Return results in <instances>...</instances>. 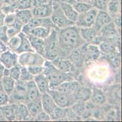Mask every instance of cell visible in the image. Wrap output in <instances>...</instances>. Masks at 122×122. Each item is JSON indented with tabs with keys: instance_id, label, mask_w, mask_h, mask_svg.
I'll return each instance as SVG.
<instances>
[{
	"instance_id": "4",
	"label": "cell",
	"mask_w": 122,
	"mask_h": 122,
	"mask_svg": "<svg viewBox=\"0 0 122 122\" xmlns=\"http://www.w3.org/2000/svg\"><path fill=\"white\" fill-rule=\"evenodd\" d=\"M53 11L50 16L51 21L54 24L56 28L61 29L65 28L69 26L74 25L75 23L69 20L63 13L61 9L59 4L57 2L53 1Z\"/></svg>"
},
{
	"instance_id": "45",
	"label": "cell",
	"mask_w": 122,
	"mask_h": 122,
	"mask_svg": "<svg viewBox=\"0 0 122 122\" xmlns=\"http://www.w3.org/2000/svg\"><path fill=\"white\" fill-rule=\"evenodd\" d=\"M16 16H15V13H10L6 14L4 18V25L10 26L12 25L14 22H15L16 19Z\"/></svg>"
},
{
	"instance_id": "3",
	"label": "cell",
	"mask_w": 122,
	"mask_h": 122,
	"mask_svg": "<svg viewBox=\"0 0 122 122\" xmlns=\"http://www.w3.org/2000/svg\"><path fill=\"white\" fill-rule=\"evenodd\" d=\"M60 47L58 32L55 28L51 29L49 35L44 39V58L46 60H54L58 56Z\"/></svg>"
},
{
	"instance_id": "37",
	"label": "cell",
	"mask_w": 122,
	"mask_h": 122,
	"mask_svg": "<svg viewBox=\"0 0 122 122\" xmlns=\"http://www.w3.org/2000/svg\"><path fill=\"white\" fill-rule=\"evenodd\" d=\"M33 79H34V76L30 73L29 71L27 70V67L21 66L19 80L24 82H27Z\"/></svg>"
},
{
	"instance_id": "27",
	"label": "cell",
	"mask_w": 122,
	"mask_h": 122,
	"mask_svg": "<svg viewBox=\"0 0 122 122\" xmlns=\"http://www.w3.org/2000/svg\"><path fill=\"white\" fill-rule=\"evenodd\" d=\"M98 47L101 52L108 55L115 53L117 50V45L111 39H106L103 41L101 40Z\"/></svg>"
},
{
	"instance_id": "36",
	"label": "cell",
	"mask_w": 122,
	"mask_h": 122,
	"mask_svg": "<svg viewBox=\"0 0 122 122\" xmlns=\"http://www.w3.org/2000/svg\"><path fill=\"white\" fill-rule=\"evenodd\" d=\"M20 42L21 39L18 35H18L9 38L7 43H6V45L8 47V48L16 52V51L20 46Z\"/></svg>"
},
{
	"instance_id": "21",
	"label": "cell",
	"mask_w": 122,
	"mask_h": 122,
	"mask_svg": "<svg viewBox=\"0 0 122 122\" xmlns=\"http://www.w3.org/2000/svg\"><path fill=\"white\" fill-rule=\"evenodd\" d=\"M58 4L65 16L69 20L75 23L78 17V13L74 9L72 4L68 3H61Z\"/></svg>"
},
{
	"instance_id": "52",
	"label": "cell",
	"mask_w": 122,
	"mask_h": 122,
	"mask_svg": "<svg viewBox=\"0 0 122 122\" xmlns=\"http://www.w3.org/2000/svg\"><path fill=\"white\" fill-rule=\"evenodd\" d=\"M54 1L55 2H57L58 3H70V4H72L76 1L75 0H54Z\"/></svg>"
},
{
	"instance_id": "9",
	"label": "cell",
	"mask_w": 122,
	"mask_h": 122,
	"mask_svg": "<svg viewBox=\"0 0 122 122\" xmlns=\"http://www.w3.org/2000/svg\"><path fill=\"white\" fill-rule=\"evenodd\" d=\"M18 54L7 48L0 54V63L4 69H9L18 64Z\"/></svg>"
},
{
	"instance_id": "26",
	"label": "cell",
	"mask_w": 122,
	"mask_h": 122,
	"mask_svg": "<svg viewBox=\"0 0 122 122\" xmlns=\"http://www.w3.org/2000/svg\"><path fill=\"white\" fill-rule=\"evenodd\" d=\"M25 105L28 109L30 115L32 117L33 119L36 117L38 113L43 110L41 101V97L35 100L30 101L26 103Z\"/></svg>"
},
{
	"instance_id": "48",
	"label": "cell",
	"mask_w": 122,
	"mask_h": 122,
	"mask_svg": "<svg viewBox=\"0 0 122 122\" xmlns=\"http://www.w3.org/2000/svg\"><path fill=\"white\" fill-rule=\"evenodd\" d=\"M112 58H111V62L114 67H120V59L117 56H112Z\"/></svg>"
},
{
	"instance_id": "30",
	"label": "cell",
	"mask_w": 122,
	"mask_h": 122,
	"mask_svg": "<svg viewBox=\"0 0 122 122\" xmlns=\"http://www.w3.org/2000/svg\"><path fill=\"white\" fill-rule=\"evenodd\" d=\"M0 81L1 83L3 90L9 97L15 88L16 81L12 79L10 76L3 75L1 79H0Z\"/></svg>"
},
{
	"instance_id": "28",
	"label": "cell",
	"mask_w": 122,
	"mask_h": 122,
	"mask_svg": "<svg viewBox=\"0 0 122 122\" xmlns=\"http://www.w3.org/2000/svg\"><path fill=\"white\" fill-rule=\"evenodd\" d=\"M51 29H50L46 26H36L30 29L25 34L27 35H32L44 39L49 35Z\"/></svg>"
},
{
	"instance_id": "19",
	"label": "cell",
	"mask_w": 122,
	"mask_h": 122,
	"mask_svg": "<svg viewBox=\"0 0 122 122\" xmlns=\"http://www.w3.org/2000/svg\"><path fill=\"white\" fill-rule=\"evenodd\" d=\"M51 62L56 68L63 72L72 73V71L74 66L72 63L69 59H62L57 57Z\"/></svg>"
},
{
	"instance_id": "40",
	"label": "cell",
	"mask_w": 122,
	"mask_h": 122,
	"mask_svg": "<svg viewBox=\"0 0 122 122\" xmlns=\"http://www.w3.org/2000/svg\"><path fill=\"white\" fill-rule=\"evenodd\" d=\"M109 0H93L92 2L93 7L97 10L106 11L107 4Z\"/></svg>"
},
{
	"instance_id": "41",
	"label": "cell",
	"mask_w": 122,
	"mask_h": 122,
	"mask_svg": "<svg viewBox=\"0 0 122 122\" xmlns=\"http://www.w3.org/2000/svg\"><path fill=\"white\" fill-rule=\"evenodd\" d=\"M27 69L30 73L34 77L40 74L43 73L44 68V65H34L27 67Z\"/></svg>"
},
{
	"instance_id": "12",
	"label": "cell",
	"mask_w": 122,
	"mask_h": 122,
	"mask_svg": "<svg viewBox=\"0 0 122 122\" xmlns=\"http://www.w3.org/2000/svg\"><path fill=\"white\" fill-rule=\"evenodd\" d=\"M85 58L91 61H95L100 56L101 52L99 47L94 43H88L83 49Z\"/></svg>"
},
{
	"instance_id": "51",
	"label": "cell",
	"mask_w": 122,
	"mask_h": 122,
	"mask_svg": "<svg viewBox=\"0 0 122 122\" xmlns=\"http://www.w3.org/2000/svg\"><path fill=\"white\" fill-rule=\"evenodd\" d=\"M8 48V47L7 46L6 44L4 43H3V42H1L0 41V54L3 51H4V50H5L6 49Z\"/></svg>"
},
{
	"instance_id": "31",
	"label": "cell",
	"mask_w": 122,
	"mask_h": 122,
	"mask_svg": "<svg viewBox=\"0 0 122 122\" xmlns=\"http://www.w3.org/2000/svg\"><path fill=\"white\" fill-rule=\"evenodd\" d=\"M16 18L24 25L34 17L31 9H17L15 12Z\"/></svg>"
},
{
	"instance_id": "13",
	"label": "cell",
	"mask_w": 122,
	"mask_h": 122,
	"mask_svg": "<svg viewBox=\"0 0 122 122\" xmlns=\"http://www.w3.org/2000/svg\"><path fill=\"white\" fill-rule=\"evenodd\" d=\"M80 86V85L77 81H75L73 79L63 82L58 86L55 89L70 95H74L75 92L76 91Z\"/></svg>"
},
{
	"instance_id": "2",
	"label": "cell",
	"mask_w": 122,
	"mask_h": 122,
	"mask_svg": "<svg viewBox=\"0 0 122 122\" xmlns=\"http://www.w3.org/2000/svg\"><path fill=\"white\" fill-rule=\"evenodd\" d=\"M43 65V74L48 79L49 89H55L63 82L74 79L72 73H65L58 70L50 60H46Z\"/></svg>"
},
{
	"instance_id": "32",
	"label": "cell",
	"mask_w": 122,
	"mask_h": 122,
	"mask_svg": "<svg viewBox=\"0 0 122 122\" xmlns=\"http://www.w3.org/2000/svg\"><path fill=\"white\" fill-rule=\"evenodd\" d=\"M15 109L16 103H8L2 106L3 115L5 120H15Z\"/></svg>"
},
{
	"instance_id": "8",
	"label": "cell",
	"mask_w": 122,
	"mask_h": 122,
	"mask_svg": "<svg viewBox=\"0 0 122 122\" xmlns=\"http://www.w3.org/2000/svg\"><path fill=\"white\" fill-rule=\"evenodd\" d=\"M98 11L95 7H92L91 9L85 13L78 14L75 22V25L79 28L92 27L94 23Z\"/></svg>"
},
{
	"instance_id": "6",
	"label": "cell",
	"mask_w": 122,
	"mask_h": 122,
	"mask_svg": "<svg viewBox=\"0 0 122 122\" xmlns=\"http://www.w3.org/2000/svg\"><path fill=\"white\" fill-rule=\"evenodd\" d=\"M47 93L50 94L56 106L61 107H71L76 100L74 95H70L56 89H49Z\"/></svg>"
},
{
	"instance_id": "22",
	"label": "cell",
	"mask_w": 122,
	"mask_h": 122,
	"mask_svg": "<svg viewBox=\"0 0 122 122\" xmlns=\"http://www.w3.org/2000/svg\"><path fill=\"white\" fill-rule=\"evenodd\" d=\"M34 51L44 58V39L32 35H27Z\"/></svg>"
},
{
	"instance_id": "33",
	"label": "cell",
	"mask_w": 122,
	"mask_h": 122,
	"mask_svg": "<svg viewBox=\"0 0 122 122\" xmlns=\"http://www.w3.org/2000/svg\"><path fill=\"white\" fill-rule=\"evenodd\" d=\"M80 48L72 50L69 55V60L72 63V64L76 65V66H79L82 64L83 59L85 58L83 50L81 51V50H80Z\"/></svg>"
},
{
	"instance_id": "25",
	"label": "cell",
	"mask_w": 122,
	"mask_h": 122,
	"mask_svg": "<svg viewBox=\"0 0 122 122\" xmlns=\"http://www.w3.org/2000/svg\"><path fill=\"white\" fill-rule=\"evenodd\" d=\"M18 35L21 39V42L20 46L16 51V53L19 54L22 52L34 51L27 34H25V33L21 31L18 34Z\"/></svg>"
},
{
	"instance_id": "34",
	"label": "cell",
	"mask_w": 122,
	"mask_h": 122,
	"mask_svg": "<svg viewBox=\"0 0 122 122\" xmlns=\"http://www.w3.org/2000/svg\"><path fill=\"white\" fill-rule=\"evenodd\" d=\"M68 108L69 107L65 108L56 106L52 112L50 114L51 119L54 120H59L66 118V114Z\"/></svg>"
},
{
	"instance_id": "16",
	"label": "cell",
	"mask_w": 122,
	"mask_h": 122,
	"mask_svg": "<svg viewBox=\"0 0 122 122\" xmlns=\"http://www.w3.org/2000/svg\"><path fill=\"white\" fill-rule=\"evenodd\" d=\"M41 101L43 110L49 115L56 106L53 98L47 92L41 94Z\"/></svg>"
},
{
	"instance_id": "54",
	"label": "cell",
	"mask_w": 122,
	"mask_h": 122,
	"mask_svg": "<svg viewBox=\"0 0 122 122\" xmlns=\"http://www.w3.org/2000/svg\"><path fill=\"white\" fill-rule=\"evenodd\" d=\"M76 1H83V2H87V3H91L92 4V2L93 0H75Z\"/></svg>"
},
{
	"instance_id": "49",
	"label": "cell",
	"mask_w": 122,
	"mask_h": 122,
	"mask_svg": "<svg viewBox=\"0 0 122 122\" xmlns=\"http://www.w3.org/2000/svg\"><path fill=\"white\" fill-rule=\"evenodd\" d=\"M5 14L0 9V27L4 25V18H5Z\"/></svg>"
},
{
	"instance_id": "44",
	"label": "cell",
	"mask_w": 122,
	"mask_h": 122,
	"mask_svg": "<svg viewBox=\"0 0 122 122\" xmlns=\"http://www.w3.org/2000/svg\"><path fill=\"white\" fill-rule=\"evenodd\" d=\"M34 119L36 121H50L51 120L49 114L44 112L43 110L38 113Z\"/></svg>"
},
{
	"instance_id": "46",
	"label": "cell",
	"mask_w": 122,
	"mask_h": 122,
	"mask_svg": "<svg viewBox=\"0 0 122 122\" xmlns=\"http://www.w3.org/2000/svg\"><path fill=\"white\" fill-rule=\"evenodd\" d=\"M7 36H8L9 39L12 37H14L15 35H18L19 33L21 31H20L16 29L14 26L10 25V26H7Z\"/></svg>"
},
{
	"instance_id": "24",
	"label": "cell",
	"mask_w": 122,
	"mask_h": 122,
	"mask_svg": "<svg viewBox=\"0 0 122 122\" xmlns=\"http://www.w3.org/2000/svg\"><path fill=\"white\" fill-rule=\"evenodd\" d=\"M92 93V90L88 87H83L80 86L74 94L76 102H86L91 98Z\"/></svg>"
},
{
	"instance_id": "23",
	"label": "cell",
	"mask_w": 122,
	"mask_h": 122,
	"mask_svg": "<svg viewBox=\"0 0 122 122\" xmlns=\"http://www.w3.org/2000/svg\"><path fill=\"white\" fill-rule=\"evenodd\" d=\"M34 81L41 94L47 92L49 89V81L43 73L34 77Z\"/></svg>"
},
{
	"instance_id": "42",
	"label": "cell",
	"mask_w": 122,
	"mask_h": 122,
	"mask_svg": "<svg viewBox=\"0 0 122 122\" xmlns=\"http://www.w3.org/2000/svg\"><path fill=\"white\" fill-rule=\"evenodd\" d=\"M9 103V96L4 92L0 81V106H3Z\"/></svg>"
},
{
	"instance_id": "18",
	"label": "cell",
	"mask_w": 122,
	"mask_h": 122,
	"mask_svg": "<svg viewBox=\"0 0 122 122\" xmlns=\"http://www.w3.org/2000/svg\"><path fill=\"white\" fill-rule=\"evenodd\" d=\"M81 37L84 42L87 43H92L94 42L98 36V32L92 27L89 28H79Z\"/></svg>"
},
{
	"instance_id": "17",
	"label": "cell",
	"mask_w": 122,
	"mask_h": 122,
	"mask_svg": "<svg viewBox=\"0 0 122 122\" xmlns=\"http://www.w3.org/2000/svg\"><path fill=\"white\" fill-rule=\"evenodd\" d=\"M33 119L28 111L26 105L24 103H16L15 120L25 121Z\"/></svg>"
},
{
	"instance_id": "55",
	"label": "cell",
	"mask_w": 122,
	"mask_h": 122,
	"mask_svg": "<svg viewBox=\"0 0 122 122\" xmlns=\"http://www.w3.org/2000/svg\"><path fill=\"white\" fill-rule=\"evenodd\" d=\"M3 4H4V1H3V0H0V9L1 8V7L3 6Z\"/></svg>"
},
{
	"instance_id": "14",
	"label": "cell",
	"mask_w": 122,
	"mask_h": 122,
	"mask_svg": "<svg viewBox=\"0 0 122 122\" xmlns=\"http://www.w3.org/2000/svg\"><path fill=\"white\" fill-rule=\"evenodd\" d=\"M98 33L100 34V37H104L105 39H111L117 36L118 34L117 28L114 22L111 21L110 23L104 26Z\"/></svg>"
},
{
	"instance_id": "1",
	"label": "cell",
	"mask_w": 122,
	"mask_h": 122,
	"mask_svg": "<svg viewBox=\"0 0 122 122\" xmlns=\"http://www.w3.org/2000/svg\"><path fill=\"white\" fill-rule=\"evenodd\" d=\"M58 37L61 50L72 51L81 48L85 43L81 37L79 28L74 25L60 29Z\"/></svg>"
},
{
	"instance_id": "53",
	"label": "cell",
	"mask_w": 122,
	"mask_h": 122,
	"mask_svg": "<svg viewBox=\"0 0 122 122\" xmlns=\"http://www.w3.org/2000/svg\"><path fill=\"white\" fill-rule=\"evenodd\" d=\"M4 70V67L1 64V63H0V79H1V78L3 77Z\"/></svg>"
},
{
	"instance_id": "35",
	"label": "cell",
	"mask_w": 122,
	"mask_h": 122,
	"mask_svg": "<svg viewBox=\"0 0 122 122\" xmlns=\"http://www.w3.org/2000/svg\"><path fill=\"white\" fill-rule=\"evenodd\" d=\"M74 9L78 14L83 13L94 7L91 3L83 1H75L72 4Z\"/></svg>"
},
{
	"instance_id": "15",
	"label": "cell",
	"mask_w": 122,
	"mask_h": 122,
	"mask_svg": "<svg viewBox=\"0 0 122 122\" xmlns=\"http://www.w3.org/2000/svg\"><path fill=\"white\" fill-rule=\"evenodd\" d=\"M92 90L90 100L95 106H102L106 102V96L102 90L94 87Z\"/></svg>"
},
{
	"instance_id": "38",
	"label": "cell",
	"mask_w": 122,
	"mask_h": 122,
	"mask_svg": "<svg viewBox=\"0 0 122 122\" xmlns=\"http://www.w3.org/2000/svg\"><path fill=\"white\" fill-rule=\"evenodd\" d=\"M21 68V66L18 63L17 64L14 65V67H12V68L9 69V76L12 79H14L16 81L19 80V78H20Z\"/></svg>"
},
{
	"instance_id": "43",
	"label": "cell",
	"mask_w": 122,
	"mask_h": 122,
	"mask_svg": "<svg viewBox=\"0 0 122 122\" xmlns=\"http://www.w3.org/2000/svg\"><path fill=\"white\" fill-rule=\"evenodd\" d=\"M7 28L6 25H4L0 27V41L4 43H7L9 40V37L7 34Z\"/></svg>"
},
{
	"instance_id": "7",
	"label": "cell",
	"mask_w": 122,
	"mask_h": 122,
	"mask_svg": "<svg viewBox=\"0 0 122 122\" xmlns=\"http://www.w3.org/2000/svg\"><path fill=\"white\" fill-rule=\"evenodd\" d=\"M27 94V82L18 80L15 88L9 97V103H25Z\"/></svg>"
},
{
	"instance_id": "10",
	"label": "cell",
	"mask_w": 122,
	"mask_h": 122,
	"mask_svg": "<svg viewBox=\"0 0 122 122\" xmlns=\"http://www.w3.org/2000/svg\"><path fill=\"white\" fill-rule=\"evenodd\" d=\"M52 3L53 2H52L47 4H40L33 7L31 10L34 17L40 18L50 17L53 11Z\"/></svg>"
},
{
	"instance_id": "47",
	"label": "cell",
	"mask_w": 122,
	"mask_h": 122,
	"mask_svg": "<svg viewBox=\"0 0 122 122\" xmlns=\"http://www.w3.org/2000/svg\"><path fill=\"white\" fill-rule=\"evenodd\" d=\"M53 1H54V0H32V5L33 7H34L38 5H40V4L52 3Z\"/></svg>"
},
{
	"instance_id": "5",
	"label": "cell",
	"mask_w": 122,
	"mask_h": 122,
	"mask_svg": "<svg viewBox=\"0 0 122 122\" xmlns=\"http://www.w3.org/2000/svg\"><path fill=\"white\" fill-rule=\"evenodd\" d=\"M46 59L35 51L24 52L18 54V63L23 67L43 65Z\"/></svg>"
},
{
	"instance_id": "50",
	"label": "cell",
	"mask_w": 122,
	"mask_h": 122,
	"mask_svg": "<svg viewBox=\"0 0 122 122\" xmlns=\"http://www.w3.org/2000/svg\"><path fill=\"white\" fill-rule=\"evenodd\" d=\"M4 4L11 6H16V0H3ZM17 7V6H16Z\"/></svg>"
},
{
	"instance_id": "11",
	"label": "cell",
	"mask_w": 122,
	"mask_h": 122,
	"mask_svg": "<svg viewBox=\"0 0 122 122\" xmlns=\"http://www.w3.org/2000/svg\"><path fill=\"white\" fill-rule=\"evenodd\" d=\"M111 21H112V18L107 11L98 10L92 27L98 32L104 26L110 23Z\"/></svg>"
},
{
	"instance_id": "29",
	"label": "cell",
	"mask_w": 122,
	"mask_h": 122,
	"mask_svg": "<svg viewBox=\"0 0 122 122\" xmlns=\"http://www.w3.org/2000/svg\"><path fill=\"white\" fill-rule=\"evenodd\" d=\"M121 0H109L107 4L106 11L112 18L120 15Z\"/></svg>"
},
{
	"instance_id": "20",
	"label": "cell",
	"mask_w": 122,
	"mask_h": 122,
	"mask_svg": "<svg viewBox=\"0 0 122 122\" xmlns=\"http://www.w3.org/2000/svg\"><path fill=\"white\" fill-rule=\"evenodd\" d=\"M41 97V93L38 89L34 79L27 82V94L25 103L30 101L35 100Z\"/></svg>"
},
{
	"instance_id": "39",
	"label": "cell",
	"mask_w": 122,
	"mask_h": 122,
	"mask_svg": "<svg viewBox=\"0 0 122 122\" xmlns=\"http://www.w3.org/2000/svg\"><path fill=\"white\" fill-rule=\"evenodd\" d=\"M17 9H32V0H16Z\"/></svg>"
}]
</instances>
